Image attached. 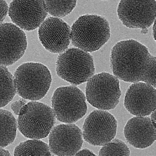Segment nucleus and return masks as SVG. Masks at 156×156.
Returning <instances> with one entry per match:
<instances>
[{"mask_svg":"<svg viewBox=\"0 0 156 156\" xmlns=\"http://www.w3.org/2000/svg\"><path fill=\"white\" fill-rule=\"evenodd\" d=\"M110 60L112 71L119 80L144 82L156 88V57L142 43L133 39L117 42L111 50Z\"/></svg>","mask_w":156,"mask_h":156,"instance_id":"f257e3e1","label":"nucleus"},{"mask_svg":"<svg viewBox=\"0 0 156 156\" xmlns=\"http://www.w3.org/2000/svg\"><path fill=\"white\" fill-rule=\"evenodd\" d=\"M110 36L109 23L104 17L86 14L80 16L73 23L70 38L74 46L89 53L99 50Z\"/></svg>","mask_w":156,"mask_h":156,"instance_id":"f03ea898","label":"nucleus"},{"mask_svg":"<svg viewBox=\"0 0 156 156\" xmlns=\"http://www.w3.org/2000/svg\"><path fill=\"white\" fill-rule=\"evenodd\" d=\"M13 77L16 93L30 101H37L44 97L52 81L49 69L39 62L22 64L16 69Z\"/></svg>","mask_w":156,"mask_h":156,"instance_id":"7ed1b4c3","label":"nucleus"},{"mask_svg":"<svg viewBox=\"0 0 156 156\" xmlns=\"http://www.w3.org/2000/svg\"><path fill=\"white\" fill-rule=\"evenodd\" d=\"M17 126L20 132L30 139H40L48 135L55 122L51 108L37 101H30L21 108Z\"/></svg>","mask_w":156,"mask_h":156,"instance_id":"20e7f679","label":"nucleus"},{"mask_svg":"<svg viewBox=\"0 0 156 156\" xmlns=\"http://www.w3.org/2000/svg\"><path fill=\"white\" fill-rule=\"evenodd\" d=\"M57 75L71 84L86 82L94 74L92 56L78 48L71 47L59 54L56 62Z\"/></svg>","mask_w":156,"mask_h":156,"instance_id":"39448f33","label":"nucleus"},{"mask_svg":"<svg viewBox=\"0 0 156 156\" xmlns=\"http://www.w3.org/2000/svg\"><path fill=\"white\" fill-rule=\"evenodd\" d=\"M83 92L76 86L57 88L51 98V108L55 118L66 123H73L87 113V106Z\"/></svg>","mask_w":156,"mask_h":156,"instance_id":"423d86ee","label":"nucleus"},{"mask_svg":"<svg viewBox=\"0 0 156 156\" xmlns=\"http://www.w3.org/2000/svg\"><path fill=\"white\" fill-rule=\"evenodd\" d=\"M87 82L85 96L91 105L107 111L116 107L122 93L119 79L115 76L102 72L94 74Z\"/></svg>","mask_w":156,"mask_h":156,"instance_id":"0eeeda50","label":"nucleus"},{"mask_svg":"<svg viewBox=\"0 0 156 156\" xmlns=\"http://www.w3.org/2000/svg\"><path fill=\"white\" fill-rule=\"evenodd\" d=\"M117 14L122 24L146 34L155 21V0H120Z\"/></svg>","mask_w":156,"mask_h":156,"instance_id":"6e6552de","label":"nucleus"},{"mask_svg":"<svg viewBox=\"0 0 156 156\" xmlns=\"http://www.w3.org/2000/svg\"><path fill=\"white\" fill-rule=\"evenodd\" d=\"M118 122L108 111L96 109L85 119L83 126V139L89 144L102 146L115 136Z\"/></svg>","mask_w":156,"mask_h":156,"instance_id":"1a4fd4ad","label":"nucleus"},{"mask_svg":"<svg viewBox=\"0 0 156 156\" xmlns=\"http://www.w3.org/2000/svg\"><path fill=\"white\" fill-rule=\"evenodd\" d=\"M8 13L14 24L28 31L38 28L48 14L44 0H12Z\"/></svg>","mask_w":156,"mask_h":156,"instance_id":"9d476101","label":"nucleus"},{"mask_svg":"<svg viewBox=\"0 0 156 156\" xmlns=\"http://www.w3.org/2000/svg\"><path fill=\"white\" fill-rule=\"evenodd\" d=\"M27 45L23 30L11 23L0 24V65L8 66L24 55Z\"/></svg>","mask_w":156,"mask_h":156,"instance_id":"9b49d317","label":"nucleus"},{"mask_svg":"<svg viewBox=\"0 0 156 156\" xmlns=\"http://www.w3.org/2000/svg\"><path fill=\"white\" fill-rule=\"evenodd\" d=\"M50 150L56 156H72L81 148L82 131L73 123L62 124L53 127L48 135Z\"/></svg>","mask_w":156,"mask_h":156,"instance_id":"f8f14e48","label":"nucleus"},{"mask_svg":"<svg viewBox=\"0 0 156 156\" xmlns=\"http://www.w3.org/2000/svg\"><path fill=\"white\" fill-rule=\"evenodd\" d=\"M39 40L44 48L53 53L60 54L68 48L71 27L60 18L50 16L38 27Z\"/></svg>","mask_w":156,"mask_h":156,"instance_id":"ddd939ff","label":"nucleus"},{"mask_svg":"<svg viewBox=\"0 0 156 156\" xmlns=\"http://www.w3.org/2000/svg\"><path fill=\"white\" fill-rule=\"evenodd\" d=\"M156 90L152 85L139 82L132 83L128 88L124 105L131 114L148 116L156 109Z\"/></svg>","mask_w":156,"mask_h":156,"instance_id":"4468645a","label":"nucleus"},{"mask_svg":"<svg viewBox=\"0 0 156 156\" xmlns=\"http://www.w3.org/2000/svg\"><path fill=\"white\" fill-rule=\"evenodd\" d=\"M156 127L148 116H136L129 119L123 129L127 142L133 147L144 149L155 141Z\"/></svg>","mask_w":156,"mask_h":156,"instance_id":"2eb2a0df","label":"nucleus"},{"mask_svg":"<svg viewBox=\"0 0 156 156\" xmlns=\"http://www.w3.org/2000/svg\"><path fill=\"white\" fill-rule=\"evenodd\" d=\"M17 122L14 115L8 110L0 109V147L12 143L16 136Z\"/></svg>","mask_w":156,"mask_h":156,"instance_id":"dca6fc26","label":"nucleus"},{"mask_svg":"<svg viewBox=\"0 0 156 156\" xmlns=\"http://www.w3.org/2000/svg\"><path fill=\"white\" fill-rule=\"evenodd\" d=\"M14 155L51 156L48 145L37 139L21 142L15 148Z\"/></svg>","mask_w":156,"mask_h":156,"instance_id":"f3484780","label":"nucleus"},{"mask_svg":"<svg viewBox=\"0 0 156 156\" xmlns=\"http://www.w3.org/2000/svg\"><path fill=\"white\" fill-rule=\"evenodd\" d=\"M16 93L13 76L6 67L0 65V108L8 104Z\"/></svg>","mask_w":156,"mask_h":156,"instance_id":"a211bd4d","label":"nucleus"},{"mask_svg":"<svg viewBox=\"0 0 156 156\" xmlns=\"http://www.w3.org/2000/svg\"><path fill=\"white\" fill-rule=\"evenodd\" d=\"M48 13L61 18L69 14L75 7L77 0H44Z\"/></svg>","mask_w":156,"mask_h":156,"instance_id":"6ab92c4d","label":"nucleus"},{"mask_svg":"<svg viewBox=\"0 0 156 156\" xmlns=\"http://www.w3.org/2000/svg\"><path fill=\"white\" fill-rule=\"evenodd\" d=\"M131 152L126 144L122 140L114 138L102 146L99 156H130Z\"/></svg>","mask_w":156,"mask_h":156,"instance_id":"aec40b11","label":"nucleus"},{"mask_svg":"<svg viewBox=\"0 0 156 156\" xmlns=\"http://www.w3.org/2000/svg\"><path fill=\"white\" fill-rule=\"evenodd\" d=\"M9 6L5 0H0V24L5 19L8 12Z\"/></svg>","mask_w":156,"mask_h":156,"instance_id":"412c9836","label":"nucleus"},{"mask_svg":"<svg viewBox=\"0 0 156 156\" xmlns=\"http://www.w3.org/2000/svg\"><path fill=\"white\" fill-rule=\"evenodd\" d=\"M26 104L23 100L16 101L11 105V108L13 112L18 115L22 107Z\"/></svg>","mask_w":156,"mask_h":156,"instance_id":"4be33fe9","label":"nucleus"},{"mask_svg":"<svg viewBox=\"0 0 156 156\" xmlns=\"http://www.w3.org/2000/svg\"><path fill=\"white\" fill-rule=\"evenodd\" d=\"M75 156H96L92 151L87 148L80 150L75 155Z\"/></svg>","mask_w":156,"mask_h":156,"instance_id":"5701e85b","label":"nucleus"},{"mask_svg":"<svg viewBox=\"0 0 156 156\" xmlns=\"http://www.w3.org/2000/svg\"><path fill=\"white\" fill-rule=\"evenodd\" d=\"M150 115L151 120L153 125L156 127V109L153 111Z\"/></svg>","mask_w":156,"mask_h":156,"instance_id":"b1692460","label":"nucleus"},{"mask_svg":"<svg viewBox=\"0 0 156 156\" xmlns=\"http://www.w3.org/2000/svg\"><path fill=\"white\" fill-rule=\"evenodd\" d=\"M10 153L7 150L0 147V156H11Z\"/></svg>","mask_w":156,"mask_h":156,"instance_id":"393cba45","label":"nucleus"},{"mask_svg":"<svg viewBox=\"0 0 156 156\" xmlns=\"http://www.w3.org/2000/svg\"><path fill=\"white\" fill-rule=\"evenodd\" d=\"M155 31H156V25H155V21L153 23V25L152 27V34L153 38L155 41L156 40V35H155Z\"/></svg>","mask_w":156,"mask_h":156,"instance_id":"a878e982","label":"nucleus"},{"mask_svg":"<svg viewBox=\"0 0 156 156\" xmlns=\"http://www.w3.org/2000/svg\"></svg>","mask_w":156,"mask_h":156,"instance_id":"bb28decb","label":"nucleus"}]
</instances>
